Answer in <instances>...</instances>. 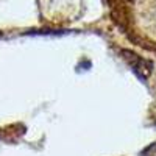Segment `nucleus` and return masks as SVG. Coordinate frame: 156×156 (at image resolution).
<instances>
[{
  "label": "nucleus",
  "mask_w": 156,
  "mask_h": 156,
  "mask_svg": "<svg viewBox=\"0 0 156 156\" xmlns=\"http://www.w3.org/2000/svg\"><path fill=\"white\" fill-rule=\"evenodd\" d=\"M120 53H122L123 59L128 62V66L131 67V70L140 78V80H147V78L150 76V73L153 70V64L148 59L139 56L137 53H134V51H131V50H125V48L120 51Z\"/></svg>",
  "instance_id": "f257e3e1"
}]
</instances>
